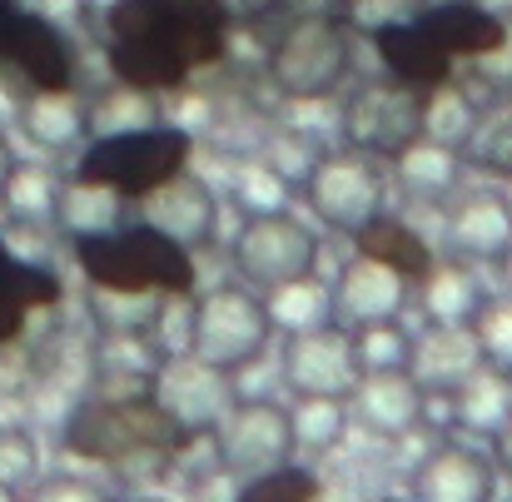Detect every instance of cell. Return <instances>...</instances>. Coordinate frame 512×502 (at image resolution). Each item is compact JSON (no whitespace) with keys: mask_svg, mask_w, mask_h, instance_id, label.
<instances>
[{"mask_svg":"<svg viewBox=\"0 0 512 502\" xmlns=\"http://www.w3.org/2000/svg\"><path fill=\"white\" fill-rule=\"evenodd\" d=\"M25 304H15L10 294H0V343H15L20 338V329H25Z\"/></svg>","mask_w":512,"mask_h":502,"instance_id":"obj_44","label":"cell"},{"mask_svg":"<svg viewBox=\"0 0 512 502\" xmlns=\"http://www.w3.org/2000/svg\"><path fill=\"white\" fill-rule=\"evenodd\" d=\"M55 189H60V184H50L40 169L15 165L10 189H5V199H0V204H10V214H15V219H40V214H55Z\"/></svg>","mask_w":512,"mask_h":502,"instance_id":"obj_41","label":"cell"},{"mask_svg":"<svg viewBox=\"0 0 512 502\" xmlns=\"http://www.w3.org/2000/svg\"><path fill=\"white\" fill-rule=\"evenodd\" d=\"M324 160V150H319V140L309 135V130H274L269 140H264V160L259 165L269 169L279 184H304L309 174H314V165Z\"/></svg>","mask_w":512,"mask_h":502,"instance_id":"obj_31","label":"cell"},{"mask_svg":"<svg viewBox=\"0 0 512 502\" xmlns=\"http://www.w3.org/2000/svg\"><path fill=\"white\" fill-rule=\"evenodd\" d=\"M319 234L314 224H304L299 214L289 209H249L234 244H229V259H234V274L259 289V294H274V289H289L299 279H314L319 269Z\"/></svg>","mask_w":512,"mask_h":502,"instance_id":"obj_6","label":"cell"},{"mask_svg":"<svg viewBox=\"0 0 512 502\" xmlns=\"http://www.w3.org/2000/svg\"><path fill=\"white\" fill-rule=\"evenodd\" d=\"M309 214L324 224V229H339V234H358L373 214H383V199H388V174L383 160L373 155H358V150H339V155H324L314 174L299 184Z\"/></svg>","mask_w":512,"mask_h":502,"instance_id":"obj_8","label":"cell"},{"mask_svg":"<svg viewBox=\"0 0 512 502\" xmlns=\"http://www.w3.org/2000/svg\"><path fill=\"white\" fill-rule=\"evenodd\" d=\"M408 368L413 378L433 393H453L468 373L483 368V348H478V334L473 324H428V334L413 338V353H408Z\"/></svg>","mask_w":512,"mask_h":502,"instance_id":"obj_19","label":"cell"},{"mask_svg":"<svg viewBox=\"0 0 512 502\" xmlns=\"http://www.w3.org/2000/svg\"><path fill=\"white\" fill-rule=\"evenodd\" d=\"M493 438H498V458H503V468L512 473V413H508V423H503Z\"/></svg>","mask_w":512,"mask_h":502,"instance_id":"obj_46","label":"cell"},{"mask_svg":"<svg viewBox=\"0 0 512 502\" xmlns=\"http://www.w3.org/2000/svg\"><path fill=\"white\" fill-rule=\"evenodd\" d=\"M289 418H294V443L314 448V453L334 448L343 438V428H348L343 398H299V408H289Z\"/></svg>","mask_w":512,"mask_h":502,"instance_id":"obj_34","label":"cell"},{"mask_svg":"<svg viewBox=\"0 0 512 502\" xmlns=\"http://www.w3.org/2000/svg\"><path fill=\"white\" fill-rule=\"evenodd\" d=\"M423 120H428V90L403 85L393 75L363 80L343 100V140H348V150L373 155L383 165L403 160L423 140Z\"/></svg>","mask_w":512,"mask_h":502,"instance_id":"obj_7","label":"cell"},{"mask_svg":"<svg viewBox=\"0 0 512 502\" xmlns=\"http://www.w3.org/2000/svg\"><path fill=\"white\" fill-rule=\"evenodd\" d=\"M15 120H20L25 140L50 155H60L90 135V105L75 95V85L70 90H30L15 105Z\"/></svg>","mask_w":512,"mask_h":502,"instance_id":"obj_21","label":"cell"},{"mask_svg":"<svg viewBox=\"0 0 512 502\" xmlns=\"http://www.w3.org/2000/svg\"><path fill=\"white\" fill-rule=\"evenodd\" d=\"M160 125V95L140 85H110L100 100H90V135H125Z\"/></svg>","mask_w":512,"mask_h":502,"instance_id":"obj_28","label":"cell"},{"mask_svg":"<svg viewBox=\"0 0 512 502\" xmlns=\"http://www.w3.org/2000/svg\"><path fill=\"white\" fill-rule=\"evenodd\" d=\"M219 5L229 10V20H234V25H259V20L279 15L289 0H219Z\"/></svg>","mask_w":512,"mask_h":502,"instance_id":"obj_43","label":"cell"},{"mask_svg":"<svg viewBox=\"0 0 512 502\" xmlns=\"http://www.w3.org/2000/svg\"><path fill=\"white\" fill-rule=\"evenodd\" d=\"M75 264L95 289H160L174 299H194V254L145 219L75 239Z\"/></svg>","mask_w":512,"mask_h":502,"instance_id":"obj_2","label":"cell"},{"mask_svg":"<svg viewBox=\"0 0 512 502\" xmlns=\"http://www.w3.org/2000/svg\"><path fill=\"white\" fill-rule=\"evenodd\" d=\"M25 502H110V493L95 488L90 478H45Z\"/></svg>","mask_w":512,"mask_h":502,"instance_id":"obj_42","label":"cell"},{"mask_svg":"<svg viewBox=\"0 0 512 502\" xmlns=\"http://www.w3.org/2000/svg\"><path fill=\"white\" fill-rule=\"evenodd\" d=\"M15 150H10V140H5V130H0V199H5V189H10V174H15Z\"/></svg>","mask_w":512,"mask_h":502,"instance_id":"obj_45","label":"cell"},{"mask_svg":"<svg viewBox=\"0 0 512 502\" xmlns=\"http://www.w3.org/2000/svg\"><path fill=\"white\" fill-rule=\"evenodd\" d=\"M110 502H160V498H135V493H125V498H110Z\"/></svg>","mask_w":512,"mask_h":502,"instance_id":"obj_48","label":"cell"},{"mask_svg":"<svg viewBox=\"0 0 512 502\" xmlns=\"http://www.w3.org/2000/svg\"><path fill=\"white\" fill-rule=\"evenodd\" d=\"M493 493H498L493 463L468 443H438L413 468L418 502H493Z\"/></svg>","mask_w":512,"mask_h":502,"instance_id":"obj_16","label":"cell"},{"mask_svg":"<svg viewBox=\"0 0 512 502\" xmlns=\"http://www.w3.org/2000/svg\"><path fill=\"white\" fill-rule=\"evenodd\" d=\"M234 502H319V473L294 468V463H279L269 473L244 478V488H239Z\"/></svg>","mask_w":512,"mask_h":502,"instance_id":"obj_36","label":"cell"},{"mask_svg":"<svg viewBox=\"0 0 512 502\" xmlns=\"http://www.w3.org/2000/svg\"><path fill=\"white\" fill-rule=\"evenodd\" d=\"M353 348H358V363L363 368H403L408 353H413V338L398 329V319L388 324H368L353 334Z\"/></svg>","mask_w":512,"mask_h":502,"instance_id":"obj_40","label":"cell"},{"mask_svg":"<svg viewBox=\"0 0 512 502\" xmlns=\"http://www.w3.org/2000/svg\"><path fill=\"white\" fill-rule=\"evenodd\" d=\"M353 30L343 25L339 10H304L294 15L279 40L269 45V85L284 95V100H299V105H314V100H329L339 95L353 75Z\"/></svg>","mask_w":512,"mask_h":502,"instance_id":"obj_3","label":"cell"},{"mask_svg":"<svg viewBox=\"0 0 512 502\" xmlns=\"http://www.w3.org/2000/svg\"><path fill=\"white\" fill-rule=\"evenodd\" d=\"M458 155L468 169H483L493 179H512V100H498V105L473 115Z\"/></svg>","mask_w":512,"mask_h":502,"instance_id":"obj_26","label":"cell"},{"mask_svg":"<svg viewBox=\"0 0 512 502\" xmlns=\"http://www.w3.org/2000/svg\"><path fill=\"white\" fill-rule=\"evenodd\" d=\"M269 334H274L269 304L249 284H219V289H204L189 299L184 353H194L199 363H209L229 378L264 353Z\"/></svg>","mask_w":512,"mask_h":502,"instance_id":"obj_4","label":"cell"},{"mask_svg":"<svg viewBox=\"0 0 512 502\" xmlns=\"http://www.w3.org/2000/svg\"><path fill=\"white\" fill-rule=\"evenodd\" d=\"M214 463L234 478H254V473H269L279 463H289L299 453L294 443V418L284 403L274 398H249V403H234L214 428Z\"/></svg>","mask_w":512,"mask_h":502,"instance_id":"obj_9","label":"cell"},{"mask_svg":"<svg viewBox=\"0 0 512 502\" xmlns=\"http://www.w3.org/2000/svg\"><path fill=\"white\" fill-rule=\"evenodd\" d=\"M473 105H468V95L448 80V85H438V90H428V120H423V140H433V145H448V150H458L463 145V135H468V125H473Z\"/></svg>","mask_w":512,"mask_h":502,"instance_id":"obj_35","label":"cell"},{"mask_svg":"<svg viewBox=\"0 0 512 502\" xmlns=\"http://www.w3.org/2000/svg\"><path fill=\"white\" fill-rule=\"evenodd\" d=\"M20 10V0H0V35H5V20Z\"/></svg>","mask_w":512,"mask_h":502,"instance_id":"obj_47","label":"cell"},{"mask_svg":"<svg viewBox=\"0 0 512 502\" xmlns=\"http://www.w3.org/2000/svg\"><path fill=\"white\" fill-rule=\"evenodd\" d=\"M353 239V249L363 254V259H378V264H388L393 274H403L408 284H423L433 269H438V259H433V249H428V239L413 229V224H403L398 214H373L358 234H348Z\"/></svg>","mask_w":512,"mask_h":502,"instance_id":"obj_22","label":"cell"},{"mask_svg":"<svg viewBox=\"0 0 512 502\" xmlns=\"http://www.w3.org/2000/svg\"><path fill=\"white\" fill-rule=\"evenodd\" d=\"M453 398H458V418L468 428H478V433H498L512 413V383H508V373L493 368V363H483L478 373H468L453 388Z\"/></svg>","mask_w":512,"mask_h":502,"instance_id":"obj_27","label":"cell"},{"mask_svg":"<svg viewBox=\"0 0 512 502\" xmlns=\"http://www.w3.org/2000/svg\"><path fill=\"white\" fill-rule=\"evenodd\" d=\"M194 135L179 125H150V130H125V135H95L80 155L75 174L90 184L115 189L120 199H145L179 169H189Z\"/></svg>","mask_w":512,"mask_h":502,"instance_id":"obj_5","label":"cell"},{"mask_svg":"<svg viewBox=\"0 0 512 502\" xmlns=\"http://www.w3.org/2000/svg\"><path fill=\"white\" fill-rule=\"evenodd\" d=\"M40 483V443L25 428H0V493L30 498Z\"/></svg>","mask_w":512,"mask_h":502,"instance_id":"obj_33","label":"cell"},{"mask_svg":"<svg viewBox=\"0 0 512 502\" xmlns=\"http://www.w3.org/2000/svg\"><path fill=\"white\" fill-rule=\"evenodd\" d=\"M448 244L458 249V259H508L512 199L508 194H463L448 214Z\"/></svg>","mask_w":512,"mask_h":502,"instance_id":"obj_20","label":"cell"},{"mask_svg":"<svg viewBox=\"0 0 512 502\" xmlns=\"http://www.w3.org/2000/svg\"><path fill=\"white\" fill-rule=\"evenodd\" d=\"M398 174L418 189V194H448L463 174V155L448 150V145H433V140H418L403 160H393Z\"/></svg>","mask_w":512,"mask_h":502,"instance_id":"obj_30","label":"cell"},{"mask_svg":"<svg viewBox=\"0 0 512 502\" xmlns=\"http://www.w3.org/2000/svg\"><path fill=\"white\" fill-rule=\"evenodd\" d=\"M65 453L120 473L165 468L194 438L155 393H95L65 418Z\"/></svg>","mask_w":512,"mask_h":502,"instance_id":"obj_1","label":"cell"},{"mask_svg":"<svg viewBox=\"0 0 512 502\" xmlns=\"http://www.w3.org/2000/svg\"><path fill=\"white\" fill-rule=\"evenodd\" d=\"M264 304H269V319H274V329H309V324H329V294H319V284L314 279H299V284H289V289H274V294H264Z\"/></svg>","mask_w":512,"mask_h":502,"instance_id":"obj_37","label":"cell"},{"mask_svg":"<svg viewBox=\"0 0 512 502\" xmlns=\"http://www.w3.org/2000/svg\"><path fill=\"white\" fill-rule=\"evenodd\" d=\"M155 10L165 15V25L174 30V40H179V50L189 55L194 70H209V65L224 60L234 20L219 0H155Z\"/></svg>","mask_w":512,"mask_h":502,"instance_id":"obj_23","label":"cell"},{"mask_svg":"<svg viewBox=\"0 0 512 502\" xmlns=\"http://www.w3.org/2000/svg\"><path fill=\"white\" fill-rule=\"evenodd\" d=\"M373 40V50H378V60H383V70L393 75V80H403V85H418V90H438V85H448L453 80V55L418 25V20H408V25H388V30H378V35H368Z\"/></svg>","mask_w":512,"mask_h":502,"instance_id":"obj_18","label":"cell"},{"mask_svg":"<svg viewBox=\"0 0 512 502\" xmlns=\"http://www.w3.org/2000/svg\"><path fill=\"white\" fill-rule=\"evenodd\" d=\"M150 393L170 408L189 433H209V428L234 408V383H229V373L199 363L194 353H179L170 363H160Z\"/></svg>","mask_w":512,"mask_h":502,"instance_id":"obj_13","label":"cell"},{"mask_svg":"<svg viewBox=\"0 0 512 502\" xmlns=\"http://www.w3.org/2000/svg\"><path fill=\"white\" fill-rule=\"evenodd\" d=\"M174 294L160 289H95L90 284V319L100 334H150L160 338V324L170 319Z\"/></svg>","mask_w":512,"mask_h":502,"instance_id":"obj_24","label":"cell"},{"mask_svg":"<svg viewBox=\"0 0 512 502\" xmlns=\"http://www.w3.org/2000/svg\"><path fill=\"white\" fill-rule=\"evenodd\" d=\"M418 25L453 55V60H493L508 45V20L483 10L478 0H433Z\"/></svg>","mask_w":512,"mask_h":502,"instance_id":"obj_17","label":"cell"},{"mask_svg":"<svg viewBox=\"0 0 512 502\" xmlns=\"http://www.w3.org/2000/svg\"><path fill=\"white\" fill-rule=\"evenodd\" d=\"M353 418L383 438H403L423 423V408H428V388L413 378V368H363L353 393Z\"/></svg>","mask_w":512,"mask_h":502,"instance_id":"obj_15","label":"cell"},{"mask_svg":"<svg viewBox=\"0 0 512 502\" xmlns=\"http://www.w3.org/2000/svg\"><path fill=\"white\" fill-rule=\"evenodd\" d=\"M140 204H145V224H155L160 234H170L174 244L189 249V254L194 249H209L214 234H219V199L189 169H179L160 189H150Z\"/></svg>","mask_w":512,"mask_h":502,"instance_id":"obj_14","label":"cell"},{"mask_svg":"<svg viewBox=\"0 0 512 502\" xmlns=\"http://www.w3.org/2000/svg\"><path fill=\"white\" fill-rule=\"evenodd\" d=\"M0 65H10L30 90H70L75 85V50L55 20L40 10H15L0 35Z\"/></svg>","mask_w":512,"mask_h":502,"instance_id":"obj_11","label":"cell"},{"mask_svg":"<svg viewBox=\"0 0 512 502\" xmlns=\"http://www.w3.org/2000/svg\"><path fill=\"white\" fill-rule=\"evenodd\" d=\"M423 309H428V324H468L478 314V294H473V279L468 269L458 264H438L428 279H423Z\"/></svg>","mask_w":512,"mask_h":502,"instance_id":"obj_29","label":"cell"},{"mask_svg":"<svg viewBox=\"0 0 512 502\" xmlns=\"http://www.w3.org/2000/svg\"><path fill=\"white\" fill-rule=\"evenodd\" d=\"M279 373L299 398H343L348 403L363 363H358L353 334L329 319V324H309V329H294L284 338Z\"/></svg>","mask_w":512,"mask_h":502,"instance_id":"obj_10","label":"cell"},{"mask_svg":"<svg viewBox=\"0 0 512 502\" xmlns=\"http://www.w3.org/2000/svg\"><path fill=\"white\" fill-rule=\"evenodd\" d=\"M428 10V0H339L343 25L353 35H378L388 25H408Z\"/></svg>","mask_w":512,"mask_h":502,"instance_id":"obj_38","label":"cell"},{"mask_svg":"<svg viewBox=\"0 0 512 502\" xmlns=\"http://www.w3.org/2000/svg\"><path fill=\"white\" fill-rule=\"evenodd\" d=\"M403 304H408V279L393 274V269L378 264V259H363V254L343 264L339 284L329 289V319H334L339 329H348V334H358V329H368V324L398 319Z\"/></svg>","mask_w":512,"mask_h":502,"instance_id":"obj_12","label":"cell"},{"mask_svg":"<svg viewBox=\"0 0 512 502\" xmlns=\"http://www.w3.org/2000/svg\"><path fill=\"white\" fill-rule=\"evenodd\" d=\"M0 294H10V299L25 304V309H50V304H60V279H55L50 269H40V264L10 254L5 239H0Z\"/></svg>","mask_w":512,"mask_h":502,"instance_id":"obj_32","label":"cell"},{"mask_svg":"<svg viewBox=\"0 0 512 502\" xmlns=\"http://www.w3.org/2000/svg\"><path fill=\"white\" fill-rule=\"evenodd\" d=\"M478 348H483V363L512 373V294L508 299H493V304H478V314L468 319Z\"/></svg>","mask_w":512,"mask_h":502,"instance_id":"obj_39","label":"cell"},{"mask_svg":"<svg viewBox=\"0 0 512 502\" xmlns=\"http://www.w3.org/2000/svg\"><path fill=\"white\" fill-rule=\"evenodd\" d=\"M120 214H125V199L105 184H90V179H70L55 189V219L70 239H90V234H110L120 229Z\"/></svg>","mask_w":512,"mask_h":502,"instance_id":"obj_25","label":"cell"}]
</instances>
